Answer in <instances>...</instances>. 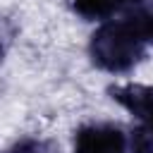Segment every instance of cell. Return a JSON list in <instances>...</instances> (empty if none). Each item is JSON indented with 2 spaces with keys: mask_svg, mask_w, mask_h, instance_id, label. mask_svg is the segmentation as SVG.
<instances>
[{
  "mask_svg": "<svg viewBox=\"0 0 153 153\" xmlns=\"http://www.w3.org/2000/svg\"><path fill=\"white\" fill-rule=\"evenodd\" d=\"M146 43L129 29L124 19L103 24L91 36V57L108 72H127L143 57Z\"/></svg>",
  "mask_w": 153,
  "mask_h": 153,
  "instance_id": "obj_1",
  "label": "cell"
},
{
  "mask_svg": "<svg viewBox=\"0 0 153 153\" xmlns=\"http://www.w3.org/2000/svg\"><path fill=\"white\" fill-rule=\"evenodd\" d=\"M74 153H127V139L112 124H88L76 131Z\"/></svg>",
  "mask_w": 153,
  "mask_h": 153,
  "instance_id": "obj_2",
  "label": "cell"
},
{
  "mask_svg": "<svg viewBox=\"0 0 153 153\" xmlns=\"http://www.w3.org/2000/svg\"><path fill=\"white\" fill-rule=\"evenodd\" d=\"M110 96L127 108L134 117H139L141 122L153 124V86L146 84H122V86H112Z\"/></svg>",
  "mask_w": 153,
  "mask_h": 153,
  "instance_id": "obj_3",
  "label": "cell"
},
{
  "mask_svg": "<svg viewBox=\"0 0 153 153\" xmlns=\"http://www.w3.org/2000/svg\"><path fill=\"white\" fill-rule=\"evenodd\" d=\"M122 19L143 43H153V0H131Z\"/></svg>",
  "mask_w": 153,
  "mask_h": 153,
  "instance_id": "obj_4",
  "label": "cell"
},
{
  "mask_svg": "<svg viewBox=\"0 0 153 153\" xmlns=\"http://www.w3.org/2000/svg\"><path fill=\"white\" fill-rule=\"evenodd\" d=\"M131 0H69L72 10L86 19H105L117 10H124Z\"/></svg>",
  "mask_w": 153,
  "mask_h": 153,
  "instance_id": "obj_5",
  "label": "cell"
},
{
  "mask_svg": "<svg viewBox=\"0 0 153 153\" xmlns=\"http://www.w3.org/2000/svg\"><path fill=\"white\" fill-rule=\"evenodd\" d=\"M131 153H153V124L143 122L134 129L131 136Z\"/></svg>",
  "mask_w": 153,
  "mask_h": 153,
  "instance_id": "obj_6",
  "label": "cell"
},
{
  "mask_svg": "<svg viewBox=\"0 0 153 153\" xmlns=\"http://www.w3.org/2000/svg\"><path fill=\"white\" fill-rule=\"evenodd\" d=\"M7 153H57V146L45 139H24L14 143Z\"/></svg>",
  "mask_w": 153,
  "mask_h": 153,
  "instance_id": "obj_7",
  "label": "cell"
},
{
  "mask_svg": "<svg viewBox=\"0 0 153 153\" xmlns=\"http://www.w3.org/2000/svg\"><path fill=\"white\" fill-rule=\"evenodd\" d=\"M0 57H2V45H0Z\"/></svg>",
  "mask_w": 153,
  "mask_h": 153,
  "instance_id": "obj_8",
  "label": "cell"
}]
</instances>
